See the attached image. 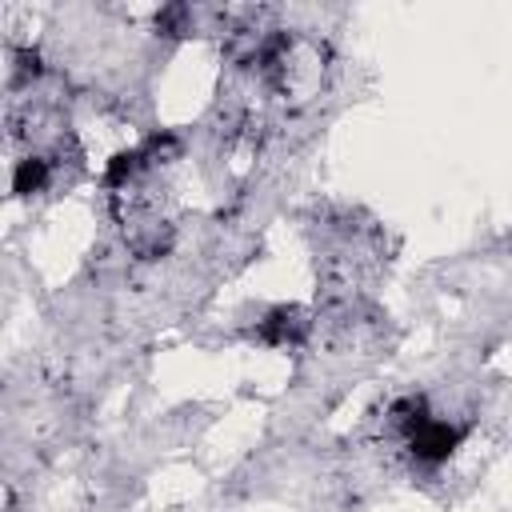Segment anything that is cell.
Here are the masks:
<instances>
[{
    "label": "cell",
    "instance_id": "5",
    "mask_svg": "<svg viewBox=\"0 0 512 512\" xmlns=\"http://www.w3.org/2000/svg\"><path fill=\"white\" fill-rule=\"evenodd\" d=\"M24 76H40V56H36V52H28V48H20V52H16V84H20Z\"/></svg>",
    "mask_w": 512,
    "mask_h": 512
},
{
    "label": "cell",
    "instance_id": "2",
    "mask_svg": "<svg viewBox=\"0 0 512 512\" xmlns=\"http://www.w3.org/2000/svg\"><path fill=\"white\" fill-rule=\"evenodd\" d=\"M308 312L304 308H292V304H280L272 308L264 320H260V340L264 344H276V348H288V344H300L308 336Z\"/></svg>",
    "mask_w": 512,
    "mask_h": 512
},
{
    "label": "cell",
    "instance_id": "1",
    "mask_svg": "<svg viewBox=\"0 0 512 512\" xmlns=\"http://www.w3.org/2000/svg\"><path fill=\"white\" fill-rule=\"evenodd\" d=\"M456 444H460V432H456L452 424H444V420H432V416L408 436L412 456L424 460V464H440V460H448Z\"/></svg>",
    "mask_w": 512,
    "mask_h": 512
},
{
    "label": "cell",
    "instance_id": "4",
    "mask_svg": "<svg viewBox=\"0 0 512 512\" xmlns=\"http://www.w3.org/2000/svg\"><path fill=\"white\" fill-rule=\"evenodd\" d=\"M140 168H144L140 148H132V152H116V156L108 160V168H104V184H108V188H124Z\"/></svg>",
    "mask_w": 512,
    "mask_h": 512
},
{
    "label": "cell",
    "instance_id": "3",
    "mask_svg": "<svg viewBox=\"0 0 512 512\" xmlns=\"http://www.w3.org/2000/svg\"><path fill=\"white\" fill-rule=\"evenodd\" d=\"M44 184H48V160L44 156H24L12 172V192L32 196V192H44Z\"/></svg>",
    "mask_w": 512,
    "mask_h": 512
}]
</instances>
